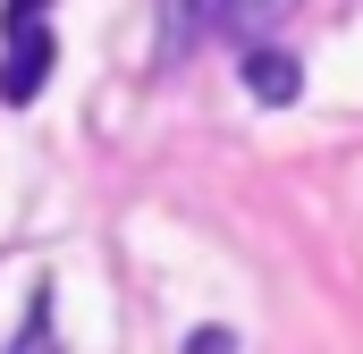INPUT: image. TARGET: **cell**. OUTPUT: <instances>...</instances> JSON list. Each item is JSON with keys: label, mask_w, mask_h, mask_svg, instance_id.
Here are the masks:
<instances>
[{"label": "cell", "mask_w": 363, "mask_h": 354, "mask_svg": "<svg viewBox=\"0 0 363 354\" xmlns=\"http://www.w3.org/2000/svg\"><path fill=\"white\" fill-rule=\"evenodd\" d=\"M237 76H245V93H254L262 110H287V101L304 93V59H296V51H279V42H254V51L237 59Z\"/></svg>", "instance_id": "2"}, {"label": "cell", "mask_w": 363, "mask_h": 354, "mask_svg": "<svg viewBox=\"0 0 363 354\" xmlns=\"http://www.w3.org/2000/svg\"><path fill=\"white\" fill-rule=\"evenodd\" d=\"M0 354H60V321H51V287H34L26 295V321H17V338Z\"/></svg>", "instance_id": "5"}, {"label": "cell", "mask_w": 363, "mask_h": 354, "mask_svg": "<svg viewBox=\"0 0 363 354\" xmlns=\"http://www.w3.org/2000/svg\"><path fill=\"white\" fill-rule=\"evenodd\" d=\"M203 34H220V0H161V59H186Z\"/></svg>", "instance_id": "3"}, {"label": "cell", "mask_w": 363, "mask_h": 354, "mask_svg": "<svg viewBox=\"0 0 363 354\" xmlns=\"http://www.w3.org/2000/svg\"><path fill=\"white\" fill-rule=\"evenodd\" d=\"M287 8H296V0H220V25L254 51V42H271L279 25H287Z\"/></svg>", "instance_id": "4"}, {"label": "cell", "mask_w": 363, "mask_h": 354, "mask_svg": "<svg viewBox=\"0 0 363 354\" xmlns=\"http://www.w3.org/2000/svg\"><path fill=\"white\" fill-rule=\"evenodd\" d=\"M51 0H9L0 8V34H9V51H0V110H26L34 93L51 85V59H60V42H51Z\"/></svg>", "instance_id": "1"}, {"label": "cell", "mask_w": 363, "mask_h": 354, "mask_svg": "<svg viewBox=\"0 0 363 354\" xmlns=\"http://www.w3.org/2000/svg\"><path fill=\"white\" fill-rule=\"evenodd\" d=\"M186 354H237L228 329H186Z\"/></svg>", "instance_id": "6"}]
</instances>
